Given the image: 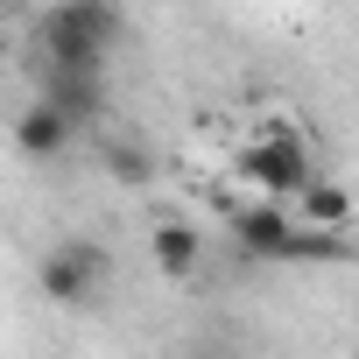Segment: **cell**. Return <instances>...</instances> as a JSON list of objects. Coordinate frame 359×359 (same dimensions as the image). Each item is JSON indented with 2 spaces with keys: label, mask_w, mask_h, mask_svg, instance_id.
I'll use <instances>...</instances> for the list:
<instances>
[{
  "label": "cell",
  "mask_w": 359,
  "mask_h": 359,
  "mask_svg": "<svg viewBox=\"0 0 359 359\" xmlns=\"http://www.w3.org/2000/svg\"><path fill=\"white\" fill-rule=\"evenodd\" d=\"M127 36V15L106 8V0H64L36 22V43H43V71H85V78H106V57L113 43Z\"/></svg>",
  "instance_id": "1"
},
{
  "label": "cell",
  "mask_w": 359,
  "mask_h": 359,
  "mask_svg": "<svg viewBox=\"0 0 359 359\" xmlns=\"http://www.w3.org/2000/svg\"><path fill=\"white\" fill-rule=\"evenodd\" d=\"M106 282H113V254H106V240H92V233H64V240L36 261V289H43L50 303H64V310L92 303Z\"/></svg>",
  "instance_id": "2"
},
{
  "label": "cell",
  "mask_w": 359,
  "mask_h": 359,
  "mask_svg": "<svg viewBox=\"0 0 359 359\" xmlns=\"http://www.w3.org/2000/svg\"><path fill=\"white\" fill-rule=\"evenodd\" d=\"M233 169L247 176V184H254L268 205H282V198H303V184L317 176V162H310V141H303L296 127H275V134L247 141V148L233 155Z\"/></svg>",
  "instance_id": "3"
},
{
  "label": "cell",
  "mask_w": 359,
  "mask_h": 359,
  "mask_svg": "<svg viewBox=\"0 0 359 359\" xmlns=\"http://www.w3.org/2000/svg\"><path fill=\"white\" fill-rule=\"evenodd\" d=\"M289 240H296V219H289V205H268V198H254V205H240L233 212V247L247 254V261H289Z\"/></svg>",
  "instance_id": "4"
},
{
  "label": "cell",
  "mask_w": 359,
  "mask_h": 359,
  "mask_svg": "<svg viewBox=\"0 0 359 359\" xmlns=\"http://www.w3.org/2000/svg\"><path fill=\"white\" fill-rule=\"evenodd\" d=\"M36 106H50L71 134L78 127H92L99 113H106V78H85V71H43V99Z\"/></svg>",
  "instance_id": "5"
},
{
  "label": "cell",
  "mask_w": 359,
  "mask_h": 359,
  "mask_svg": "<svg viewBox=\"0 0 359 359\" xmlns=\"http://www.w3.org/2000/svg\"><path fill=\"white\" fill-rule=\"evenodd\" d=\"M148 254H155V268H162L169 282H191L198 261H205V240H198V226H184V219H162V226L148 233Z\"/></svg>",
  "instance_id": "6"
},
{
  "label": "cell",
  "mask_w": 359,
  "mask_h": 359,
  "mask_svg": "<svg viewBox=\"0 0 359 359\" xmlns=\"http://www.w3.org/2000/svg\"><path fill=\"white\" fill-rule=\"evenodd\" d=\"M15 148H22L29 162H57V155L71 148V127H64L50 106H29V113L15 120Z\"/></svg>",
  "instance_id": "7"
},
{
  "label": "cell",
  "mask_w": 359,
  "mask_h": 359,
  "mask_svg": "<svg viewBox=\"0 0 359 359\" xmlns=\"http://www.w3.org/2000/svg\"><path fill=\"white\" fill-rule=\"evenodd\" d=\"M296 226H310V233H345L352 226V198L331 184V176H310L303 184V219Z\"/></svg>",
  "instance_id": "8"
},
{
  "label": "cell",
  "mask_w": 359,
  "mask_h": 359,
  "mask_svg": "<svg viewBox=\"0 0 359 359\" xmlns=\"http://www.w3.org/2000/svg\"><path fill=\"white\" fill-rule=\"evenodd\" d=\"M106 176H113V184H148V176H155V155H148L141 141H113V148H106Z\"/></svg>",
  "instance_id": "9"
},
{
  "label": "cell",
  "mask_w": 359,
  "mask_h": 359,
  "mask_svg": "<svg viewBox=\"0 0 359 359\" xmlns=\"http://www.w3.org/2000/svg\"><path fill=\"white\" fill-rule=\"evenodd\" d=\"M191 359H240V352H233V345H198Z\"/></svg>",
  "instance_id": "10"
}]
</instances>
